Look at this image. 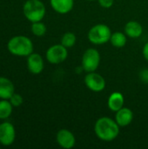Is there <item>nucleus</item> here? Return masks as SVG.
Listing matches in <instances>:
<instances>
[{
    "label": "nucleus",
    "instance_id": "obj_10",
    "mask_svg": "<svg viewBox=\"0 0 148 149\" xmlns=\"http://www.w3.org/2000/svg\"><path fill=\"white\" fill-rule=\"evenodd\" d=\"M26 64H27L28 71L35 75L40 74L44 67V63L42 56L35 52H32L27 57Z\"/></svg>",
    "mask_w": 148,
    "mask_h": 149
},
{
    "label": "nucleus",
    "instance_id": "obj_20",
    "mask_svg": "<svg viewBox=\"0 0 148 149\" xmlns=\"http://www.w3.org/2000/svg\"><path fill=\"white\" fill-rule=\"evenodd\" d=\"M9 100L11 103V105L13 106V107H18L24 102V99H23L22 95H20L19 93H15L9 99Z\"/></svg>",
    "mask_w": 148,
    "mask_h": 149
},
{
    "label": "nucleus",
    "instance_id": "obj_18",
    "mask_svg": "<svg viewBox=\"0 0 148 149\" xmlns=\"http://www.w3.org/2000/svg\"><path fill=\"white\" fill-rule=\"evenodd\" d=\"M31 31L32 32V34L36 37H43L47 31L46 25L42 22V21H38V22H34L31 23Z\"/></svg>",
    "mask_w": 148,
    "mask_h": 149
},
{
    "label": "nucleus",
    "instance_id": "obj_14",
    "mask_svg": "<svg viewBox=\"0 0 148 149\" xmlns=\"http://www.w3.org/2000/svg\"><path fill=\"white\" fill-rule=\"evenodd\" d=\"M125 98L124 95L120 92H113L108 98L107 106L108 108L113 112H117L124 107Z\"/></svg>",
    "mask_w": 148,
    "mask_h": 149
},
{
    "label": "nucleus",
    "instance_id": "obj_1",
    "mask_svg": "<svg viewBox=\"0 0 148 149\" xmlns=\"http://www.w3.org/2000/svg\"><path fill=\"white\" fill-rule=\"evenodd\" d=\"M120 126L115 120L109 117H101L95 122L94 132L96 136L103 141H113L120 134Z\"/></svg>",
    "mask_w": 148,
    "mask_h": 149
},
{
    "label": "nucleus",
    "instance_id": "obj_6",
    "mask_svg": "<svg viewBox=\"0 0 148 149\" xmlns=\"http://www.w3.org/2000/svg\"><path fill=\"white\" fill-rule=\"evenodd\" d=\"M67 48L65 47L62 44L53 45L50 46L45 52V58L47 61L52 65H58L64 62L67 58Z\"/></svg>",
    "mask_w": 148,
    "mask_h": 149
},
{
    "label": "nucleus",
    "instance_id": "obj_23",
    "mask_svg": "<svg viewBox=\"0 0 148 149\" xmlns=\"http://www.w3.org/2000/svg\"><path fill=\"white\" fill-rule=\"evenodd\" d=\"M142 53H143V56H144L145 59L148 61V41L144 45V46H143Z\"/></svg>",
    "mask_w": 148,
    "mask_h": 149
},
{
    "label": "nucleus",
    "instance_id": "obj_24",
    "mask_svg": "<svg viewBox=\"0 0 148 149\" xmlns=\"http://www.w3.org/2000/svg\"><path fill=\"white\" fill-rule=\"evenodd\" d=\"M86 1H95V0H86Z\"/></svg>",
    "mask_w": 148,
    "mask_h": 149
},
{
    "label": "nucleus",
    "instance_id": "obj_4",
    "mask_svg": "<svg viewBox=\"0 0 148 149\" xmlns=\"http://www.w3.org/2000/svg\"><path fill=\"white\" fill-rule=\"evenodd\" d=\"M112 36V31L105 24H98L93 25L88 31V40L96 45H104L110 41Z\"/></svg>",
    "mask_w": 148,
    "mask_h": 149
},
{
    "label": "nucleus",
    "instance_id": "obj_13",
    "mask_svg": "<svg viewBox=\"0 0 148 149\" xmlns=\"http://www.w3.org/2000/svg\"><path fill=\"white\" fill-rule=\"evenodd\" d=\"M15 93V87L10 79L0 76V99L9 100Z\"/></svg>",
    "mask_w": 148,
    "mask_h": 149
},
{
    "label": "nucleus",
    "instance_id": "obj_16",
    "mask_svg": "<svg viewBox=\"0 0 148 149\" xmlns=\"http://www.w3.org/2000/svg\"><path fill=\"white\" fill-rule=\"evenodd\" d=\"M127 36L126 33L120 32V31H116L112 33L110 42L113 45V46L116 48H122L126 45L127 42Z\"/></svg>",
    "mask_w": 148,
    "mask_h": 149
},
{
    "label": "nucleus",
    "instance_id": "obj_22",
    "mask_svg": "<svg viewBox=\"0 0 148 149\" xmlns=\"http://www.w3.org/2000/svg\"><path fill=\"white\" fill-rule=\"evenodd\" d=\"M140 79L142 82L144 83H148V68L143 69L140 72Z\"/></svg>",
    "mask_w": 148,
    "mask_h": 149
},
{
    "label": "nucleus",
    "instance_id": "obj_7",
    "mask_svg": "<svg viewBox=\"0 0 148 149\" xmlns=\"http://www.w3.org/2000/svg\"><path fill=\"white\" fill-rule=\"evenodd\" d=\"M84 82L89 90L95 93L102 92L106 88V79L103 78V76L95 72H88L85 77Z\"/></svg>",
    "mask_w": 148,
    "mask_h": 149
},
{
    "label": "nucleus",
    "instance_id": "obj_3",
    "mask_svg": "<svg viewBox=\"0 0 148 149\" xmlns=\"http://www.w3.org/2000/svg\"><path fill=\"white\" fill-rule=\"evenodd\" d=\"M23 13L31 23L42 21L45 16V5L41 0H27L23 5Z\"/></svg>",
    "mask_w": 148,
    "mask_h": 149
},
{
    "label": "nucleus",
    "instance_id": "obj_21",
    "mask_svg": "<svg viewBox=\"0 0 148 149\" xmlns=\"http://www.w3.org/2000/svg\"><path fill=\"white\" fill-rule=\"evenodd\" d=\"M99 4L105 9H109L113 5L114 0H98Z\"/></svg>",
    "mask_w": 148,
    "mask_h": 149
},
{
    "label": "nucleus",
    "instance_id": "obj_5",
    "mask_svg": "<svg viewBox=\"0 0 148 149\" xmlns=\"http://www.w3.org/2000/svg\"><path fill=\"white\" fill-rule=\"evenodd\" d=\"M100 64V54L95 48H88L82 56L81 67L86 72H95Z\"/></svg>",
    "mask_w": 148,
    "mask_h": 149
},
{
    "label": "nucleus",
    "instance_id": "obj_9",
    "mask_svg": "<svg viewBox=\"0 0 148 149\" xmlns=\"http://www.w3.org/2000/svg\"><path fill=\"white\" fill-rule=\"evenodd\" d=\"M56 141L62 148L71 149L76 144V138L70 130L63 128L57 133Z\"/></svg>",
    "mask_w": 148,
    "mask_h": 149
},
{
    "label": "nucleus",
    "instance_id": "obj_2",
    "mask_svg": "<svg viewBox=\"0 0 148 149\" xmlns=\"http://www.w3.org/2000/svg\"><path fill=\"white\" fill-rule=\"evenodd\" d=\"M9 52L17 57H28L33 52L34 45L31 38L24 35L12 37L7 43Z\"/></svg>",
    "mask_w": 148,
    "mask_h": 149
},
{
    "label": "nucleus",
    "instance_id": "obj_15",
    "mask_svg": "<svg viewBox=\"0 0 148 149\" xmlns=\"http://www.w3.org/2000/svg\"><path fill=\"white\" fill-rule=\"evenodd\" d=\"M124 31L128 38H138L143 33V27L139 22L132 20L126 24Z\"/></svg>",
    "mask_w": 148,
    "mask_h": 149
},
{
    "label": "nucleus",
    "instance_id": "obj_17",
    "mask_svg": "<svg viewBox=\"0 0 148 149\" xmlns=\"http://www.w3.org/2000/svg\"><path fill=\"white\" fill-rule=\"evenodd\" d=\"M13 111V106L9 100H0V120L8 119Z\"/></svg>",
    "mask_w": 148,
    "mask_h": 149
},
{
    "label": "nucleus",
    "instance_id": "obj_12",
    "mask_svg": "<svg viewBox=\"0 0 148 149\" xmlns=\"http://www.w3.org/2000/svg\"><path fill=\"white\" fill-rule=\"evenodd\" d=\"M51 8L59 14L69 13L74 6V0H50Z\"/></svg>",
    "mask_w": 148,
    "mask_h": 149
},
{
    "label": "nucleus",
    "instance_id": "obj_11",
    "mask_svg": "<svg viewBox=\"0 0 148 149\" xmlns=\"http://www.w3.org/2000/svg\"><path fill=\"white\" fill-rule=\"evenodd\" d=\"M115 120L120 127H126L133 120V112L130 108L123 107L121 109L116 112Z\"/></svg>",
    "mask_w": 148,
    "mask_h": 149
},
{
    "label": "nucleus",
    "instance_id": "obj_19",
    "mask_svg": "<svg viewBox=\"0 0 148 149\" xmlns=\"http://www.w3.org/2000/svg\"><path fill=\"white\" fill-rule=\"evenodd\" d=\"M77 42V37L72 32H66L65 33L61 38V43L65 47L71 48L75 45Z\"/></svg>",
    "mask_w": 148,
    "mask_h": 149
},
{
    "label": "nucleus",
    "instance_id": "obj_8",
    "mask_svg": "<svg viewBox=\"0 0 148 149\" xmlns=\"http://www.w3.org/2000/svg\"><path fill=\"white\" fill-rule=\"evenodd\" d=\"M16 139V130L14 126L9 122L4 121L0 124V144L3 147L12 145Z\"/></svg>",
    "mask_w": 148,
    "mask_h": 149
}]
</instances>
